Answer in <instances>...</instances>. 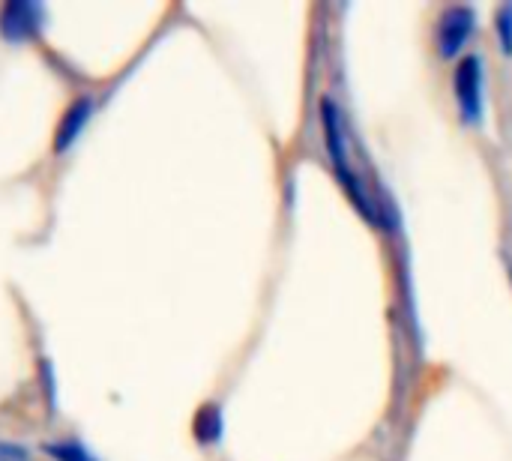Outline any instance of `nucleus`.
Segmentation results:
<instances>
[{
	"mask_svg": "<svg viewBox=\"0 0 512 461\" xmlns=\"http://www.w3.org/2000/svg\"><path fill=\"white\" fill-rule=\"evenodd\" d=\"M495 30H498V39H501V51L510 57L512 54V6H501V9H498V24H495Z\"/></svg>",
	"mask_w": 512,
	"mask_h": 461,
	"instance_id": "obj_4",
	"label": "nucleus"
},
{
	"mask_svg": "<svg viewBox=\"0 0 512 461\" xmlns=\"http://www.w3.org/2000/svg\"><path fill=\"white\" fill-rule=\"evenodd\" d=\"M0 461H90L84 453L72 450V444L48 441V438H15L0 435Z\"/></svg>",
	"mask_w": 512,
	"mask_h": 461,
	"instance_id": "obj_2",
	"label": "nucleus"
},
{
	"mask_svg": "<svg viewBox=\"0 0 512 461\" xmlns=\"http://www.w3.org/2000/svg\"><path fill=\"white\" fill-rule=\"evenodd\" d=\"M477 30V15L468 6H447L438 21V54L444 60H453L465 51Z\"/></svg>",
	"mask_w": 512,
	"mask_h": 461,
	"instance_id": "obj_3",
	"label": "nucleus"
},
{
	"mask_svg": "<svg viewBox=\"0 0 512 461\" xmlns=\"http://www.w3.org/2000/svg\"><path fill=\"white\" fill-rule=\"evenodd\" d=\"M453 90H456V105L462 114V123L477 126L483 120V60L477 54L462 57V63L456 66V78H453Z\"/></svg>",
	"mask_w": 512,
	"mask_h": 461,
	"instance_id": "obj_1",
	"label": "nucleus"
}]
</instances>
